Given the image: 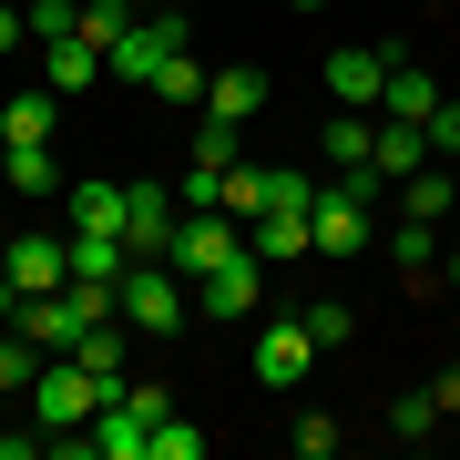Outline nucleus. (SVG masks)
<instances>
[{"label":"nucleus","instance_id":"1","mask_svg":"<svg viewBox=\"0 0 460 460\" xmlns=\"http://www.w3.org/2000/svg\"><path fill=\"white\" fill-rule=\"evenodd\" d=\"M113 317L133 338H174L184 317H195V296H184V266L174 256H133V277L113 287Z\"/></svg>","mask_w":460,"mask_h":460},{"label":"nucleus","instance_id":"2","mask_svg":"<svg viewBox=\"0 0 460 460\" xmlns=\"http://www.w3.org/2000/svg\"><path fill=\"white\" fill-rule=\"evenodd\" d=\"M123 389H133V378H93L83 358H41V378H31V420H41V429H93V410H113Z\"/></svg>","mask_w":460,"mask_h":460},{"label":"nucleus","instance_id":"3","mask_svg":"<svg viewBox=\"0 0 460 460\" xmlns=\"http://www.w3.org/2000/svg\"><path fill=\"white\" fill-rule=\"evenodd\" d=\"M307 235H317V256H368V195L358 184H317V205H307Z\"/></svg>","mask_w":460,"mask_h":460},{"label":"nucleus","instance_id":"4","mask_svg":"<svg viewBox=\"0 0 460 460\" xmlns=\"http://www.w3.org/2000/svg\"><path fill=\"white\" fill-rule=\"evenodd\" d=\"M174 51H184V21H133V31H123L113 51H102V72H113V83H133V93H144L154 72L174 62Z\"/></svg>","mask_w":460,"mask_h":460},{"label":"nucleus","instance_id":"5","mask_svg":"<svg viewBox=\"0 0 460 460\" xmlns=\"http://www.w3.org/2000/svg\"><path fill=\"white\" fill-rule=\"evenodd\" d=\"M256 277H266L256 246H246V256H226V266H205V277H195V307L215 317V328H235V317H256Z\"/></svg>","mask_w":460,"mask_h":460},{"label":"nucleus","instance_id":"6","mask_svg":"<svg viewBox=\"0 0 460 460\" xmlns=\"http://www.w3.org/2000/svg\"><path fill=\"white\" fill-rule=\"evenodd\" d=\"M174 226H184V205L164 195V184H123V235H133V256H174Z\"/></svg>","mask_w":460,"mask_h":460},{"label":"nucleus","instance_id":"7","mask_svg":"<svg viewBox=\"0 0 460 460\" xmlns=\"http://www.w3.org/2000/svg\"><path fill=\"white\" fill-rule=\"evenodd\" d=\"M226 256H246V235L226 226V205H195V215L174 226V266H184V277H205V266H226Z\"/></svg>","mask_w":460,"mask_h":460},{"label":"nucleus","instance_id":"8","mask_svg":"<svg viewBox=\"0 0 460 460\" xmlns=\"http://www.w3.org/2000/svg\"><path fill=\"white\" fill-rule=\"evenodd\" d=\"M389 72H399V51H378V41H338V51H328V93H338V102H378Z\"/></svg>","mask_w":460,"mask_h":460},{"label":"nucleus","instance_id":"9","mask_svg":"<svg viewBox=\"0 0 460 460\" xmlns=\"http://www.w3.org/2000/svg\"><path fill=\"white\" fill-rule=\"evenodd\" d=\"M317 358V338H307V317H277V328L256 338V389H296Z\"/></svg>","mask_w":460,"mask_h":460},{"label":"nucleus","instance_id":"10","mask_svg":"<svg viewBox=\"0 0 460 460\" xmlns=\"http://www.w3.org/2000/svg\"><path fill=\"white\" fill-rule=\"evenodd\" d=\"M62 246H72V277L83 287H123L133 277V235H113V226H72Z\"/></svg>","mask_w":460,"mask_h":460},{"label":"nucleus","instance_id":"11","mask_svg":"<svg viewBox=\"0 0 460 460\" xmlns=\"http://www.w3.org/2000/svg\"><path fill=\"white\" fill-rule=\"evenodd\" d=\"M0 277H11L21 296H51V287H72V246H51V235H11Z\"/></svg>","mask_w":460,"mask_h":460},{"label":"nucleus","instance_id":"12","mask_svg":"<svg viewBox=\"0 0 460 460\" xmlns=\"http://www.w3.org/2000/svg\"><path fill=\"white\" fill-rule=\"evenodd\" d=\"M246 246H256V266H296V256H317V235H307V205H266Z\"/></svg>","mask_w":460,"mask_h":460},{"label":"nucleus","instance_id":"13","mask_svg":"<svg viewBox=\"0 0 460 460\" xmlns=\"http://www.w3.org/2000/svg\"><path fill=\"white\" fill-rule=\"evenodd\" d=\"M368 164L389 174V184H410V174L429 164V123H389V113H378V144H368Z\"/></svg>","mask_w":460,"mask_h":460},{"label":"nucleus","instance_id":"14","mask_svg":"<svg viewBox=\"0 0 460 460\" xmlns=\"http://www.w3.org/2000/svg\"><path fill=\"white\" fill-rule=\"evenodd\" d=\"M440 102H450V93L429 83L420 62H399V72H389V93H378V113H389V123H429V113H440Z\"/></svg>","mask_w":460,"mask_h":460},{"label":"nucleus","instance_id":"15","mask_svg":"<svg viewBox=\"0 0 460 460\" xmlns=\"http://www.w3.org/2000/svg\"><path fill=\"white\" fill-rule=\"evenodd\" d=\"M41 51H51V93H93V83H102V41L62 31V41H41Z\"/></svg>","mask_w":460,"mask_h":460},{"label":"nucleus","instance_id":"16","mask_svg":"<svg viewBox=\"0 0 460 460\" xmlns=\"http://www.w3.org/2000/svg\"><path fill=\"white\" fill-rule=\"evenodd\" d=\"M205 102H215V113H226V123H246L256 102H266V72H256V62H235V72H215V83H205Z\"/></svg>","mask_w":460,"mask_h":460},{"label":"nucleus","instance_id":"17","mask_svg":"<svg viewBox=\"0 0 460 460\" xmlns=\"http://www.w3.org/2000/svg\"><path fill=\"white\" fill-rule=\"evenodd\" d=\"M0 144H51V83L0 102Z\"/></svg>","mask_w":460,"mask_h":460},{"label":"nucleus","instance_id":"18","mask_svg":"<svg viewBox=\"0 0 460 460\" xmlns=\"http://www.w3.org/2000/svg\"><path fill=\"white\" fill-rule=\"evenodd\" d=\"M317 144H328V164H338V174H358V164H368V144H378V123H368V113H338Z\"/></svg>","mask_w":460,"mask_h":460},{"label":"nucleus","instance_id":"19","mask_svg":"<svg viewBox=\"0 0 460 460\" xmlns=\"http://www.w3.org/2000/svg\"><path fill=\"white\" fill-rule=\"evenodd\" d=\"M450 195H460V174H440V164H420L410 184H399V205H410L420 226H440V215H450Z\"/></svg>","mask_w":460,"mask_h":460},{"label":"nucleus","instance_id":"20","mask_svg":"<svg viewBox=\"0 0 460 460\" xmlns=\"http://www.w3.org/2000/svg\"><path fill=\"white\" fill-rule=\"evenodd\" d=\"M123 348H133V328H123V317H102V328H93L83 348H72V358H83L93 378H123Z\"/></svg>","mask_w":460,"mask_h":460},{"label":"nucleus","instance_id":"21","mask_svg":"<svg viewBox=\"0 0 460 460\" xmlns=\"http://www.w3.org/2000/svg\"><path fill=\"white\" fill-rule=\"evenodd\" d=\"M72 226H113L123 235V184H72Z\"/></svg>","mask_w":460,"mask_h":460},{"label":"nucleus","instance_id":"22","mask_svg":"<svg viewBox=\"0 0 460 460\" xmlns=\"http://www.w3.org/2000/svg\"><path fill=\"white\" fill-rule=\"evenodd\" d=\"M429 429H440V399H429V389L389 399V440H429Z\"/></svg>","mask_w":460,"mask_h":460},{"label":"nucleus","instance_id":"23","mask_svg":"<svg viewBox=\"0 0 460 460\" xmlns=\"http://www.w3.org/2000/svg\"><path fill=\"white\" fill-rule=\"evenodd\" d=\"M389 266H440V226H420V215H410V226L389 235Z\"/></svg>","mask_w":460,"mask_h":460},{"label":"nucleus","instance_id":"24","mask_svg":"<svg viewBox=\"0 0 460 460\" xmlns=\"http://www.w3.org/2000/svg\"><path fill=\"white\" fill-rule=\"evenodd\" d=\"M11 184H21V195H51V184H62V174H51V144H11Z\"/></svg>","mask_w":460,"mask_h":460},{"label":"nucleus","instance_id":"25","mask_svg":"<svg viewBox=\"0 0 460 460\" xmlns=\"http://www.w3.org/2000/svg\"><path fill=\"white\" fill-rule=\"evenodd\" d=\"M195 164H215V174H226V164H246V154H235V123H226V113H205V133H195Z\"/></svg>","mask_w":460,"mask_h":460},{"label":"nucleus","instance_id":"26","mask_svg":"<svg viewBox=\"0 0 460 460\" xmlns=\"http://www.w3.org/2000/svg\"><path fill=\"white\" fill-rule=\"evenodd\" d=\"M144 93H164V102H205V72H195V62H184V51H174V62H164V72H154V83H144Z\"/></svg>","mask_w":460,"mask_h":460},{"label":"nucleus","instance_id":"27","mask_svg":"<svg viewBox=\"0 0 460 460\" xmlns=\"http://www.w3.org/2000/svg\"><path fill=\"white\" fill-rule=\"evenodd\" d=\"M62 31H83V0H31V41H62Z\"/></svg>","mask_w":460,"mask_h":460},{"label":"nucleus","instance_id":"28","mask_svg":"<svg viewBox=\"0 0 460 460\" xmlns=\"http://www.w3.org/2000/svg\"><path fill=\"white\" fill-rule=\"evenodd\" d=\"M307 338H317V348H338V338H358V317H348L338 296H317V307H307Z\"/></svg>","mask_w":460,"mask_h":460},{"label":"nucleus","instance_id":"29","mask_svg":"<svg viewBox=\"0 0 460 460\" xmlns=\"http://www.w3.org/2000/svg\"><path fill=\"white\" fill-rule=\"evenodd\" d=\"M154 460H205V429H184V420L164 410V429H154Z\"/></svg>","mask_w":460,"mask_h":460},{"label":"nucleus","instance_id":"30","mask_svg":"<svg viewBox=\"0 0 460 460\" xmlns=\"http://www.w3.org/2000/svg\"><path fill=\"white\" fill-rule=\"evenodd\" d=\"M287 440H296V460H328V450H338V420H317V410H307Z\"/></svg>","mask_w":460,"mask_h":460},{"label":"nucleus","instance_id":"31","mask_svg":"<svg viewBox=\"0 0 460 460\" xmlns=\"http://www.w3.org/2000/svg\"><path fill=\"white\" fill-rule=\"evenodd\" d=\"M429 154H450V164H460V102H440V113H429Z\"/></svg>","mask_w":460,"mask_h":460},{"label":"nucleus","instance_id":"32","mask_svg":"<svg viewBox=\"0 0 460 460\" xmlns=\"http://www.w3.org/2000/svg\"><path fill=\"white\" fill-rule=\"evenodd\" d=\"M51 440H41V429H0V460H41Z\"/></svg>","mask_w":460,"mask_h":460},{"label":"nucleus","instance_id":"33","mask_svg":"<svg viewBox=\"0 0 460 460\" xmlns=\"http://www.w3.org/2000/svg\"><path fill=\"white\" fill-rule=\"evenodd\" d=\"M31 41V11H11V0H0V51H21Z\"/></svg>","mask_w":460,"mask_h":460},{"label":"nucleus","instance_id":"34","mask_svg":"<svg viewBox=\"0 0 460 460\" xmlns=\"http://www.w3.org/2000/svg\"><path fill=\"white\" fill-rule=\"evenodd\" d=\"M429 399H440V420L460 410V368H440V378H429Z\"/></svg>","mask_w":460,"mask_h":460},{"label":"nucleus","instance_id":"35","mask_svg":"<svg viewBox=\"0 0 460 460\" xmlns=\"http://www.w3.org/2000/svg\"><path fill=\"white\" fill-rule=\"evenodd\" d=\"M0 328H21V287L11 277H0Z\"/></svg>","mask_w":460,"mask_h":460},{"label":"nucleus","instance_id":"36","mask_svg":"<svg viewBox=\"0 0 460 460\" xmlns=\"http://www.w3.org/2000/svg\"><path fill=\"white\" fill-rule=\"evenodd\" d=\"M450 287H460V256H450Z\"/></svg>","mask_w":460,"mask_h":460},{"label":"nucleus","instance_id":"37","mask_svg":"<svg viewBox=\"0 0 460 460\" xmlns=\"http://www.w3.org/2000/svg\"><path fill=\"white\" fill-rule=\"evenodd\" d=\"M296 11H317V0H296Z\"/></svg>","mask_w":460,"mask_h":460},{"label":"nucleus","instance_id":"38","mask_svg":"<svg viewBox=\"0 0 460 460\" xmlns=\"http://www.w3.org/2000/svg\"><path fill=\"white\" fill-rule=\"evenodd\" d=\"M0 256H11V235H0Z\"/></svg>","mask_w":460,"mask_h":460},{"label":"nucleus","instance_id":"39","mask_svg":"<svg viewBox=\"0 0 460 460\" xmlns=\"http://www.w3.org/2000/svg\"><path fill=\"white\" fill-rule=\"evenodd\" d=\"M0 410H11V389H0Z\"/></svg>","mask_w":460,"mask_h":460},{"label":"nucleus","instance_id":"40","mask_svg":"<svg viewBox=\"0 0 460 460\" xmlns=\"http://www.w3.org/2000/svg\"><path fill=\"white\" fill-rule=\"evenodd\" d=\"M123 11H144V0H123Z\"/></svg>","mask_w":460,"mask_h":460}]
</instances>
